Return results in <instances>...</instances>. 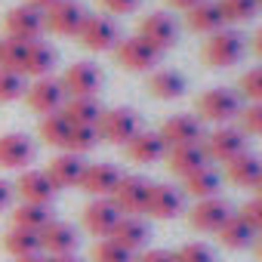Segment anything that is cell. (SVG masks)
Wrapping results in <instances>:
<instances>
[{"mask_svg":"<svg viewBox=\"0 0 262 262\" xmlns=\"http://www.w3.org/2000/svg\"><path fill=\"white\" fill-rule=\"evenodd\" d=\"M182 191L167 185V182H155L148 188V201H145V216L151 219H176L182 216Z\"/></svg>","mask_w":262,"mask_h":262,"instance_id":"19","label":"cell"},{"mask_svg":"<svg viewBox=\"0 0 262 262\" xmlns=\"http://www.w3.org/2000/svg\"><path fill=\"white\" fill-rule=\"evenodd\" d=\"M259 176H262V158H256L250 151H244V155H237L234 161L225 164V179L237 188H253Z\"/></svg>","mask_w":262,"mask_h":262,"instance_id":"28","label":"cell"},{"mask_svg":"<svg viewBox=\"0 0 262 262\" xmlns=\"http://www.w3.org/2000/svg\"><path fill=\"white\" fill-rule=\"evenodd\" d=\"M47 262H80L77 253H62V256H47Z\"/></svg>","mask_w":262,"mask_h":262,"instance_id":"48","label":"cell"},{"mask_svg":"<svg viewBox=\"0 0 262 262\" xmlns=\"http://www.w3.org/2000/svg\"><path fill=\"white\" fill-rule=\"evenodd\" d=\"M13 191L22 198V204H43V207H50V201L56 198V185L50 182V176L43 170H31V167L19 173Z\"/></svg>","mask_w":262,"mask_h":262,"instance_id":"17","label":"cell"},{"mask_svg":"<svg viewBox=\"0 0 262 262\" xmlns=\"http://www.w3.org/2000/svg\"><path fill=\"white\" fill-rule=\"evenodd\" d=\"M148 188H151V182L142 179V176H120V182H117V188L111 191L108 201L117 207L120 216H139V213H145Z\"/></svg>","mask_w":262,"mask_h":262,"instance_id":"7","label":"cell"},{"mask_svg":"<svg viewBox=\"0 0 262 262\" xmlns=\"http://www.w3.org/2000/svg\"><path fill=\"white\" fill-rule=\"evenodd\" d=\"M111 241L120 244L126 253H136L148 244V225L139 219V216H120L114 231H111Z\"/></svg>","mask_w":262,"mask_h":262,"instance_id":"25","label":"cell"},{"mask_svg":"<svg viewBox=\"0 0 262 262\" xmlns=\"http://www.w3.org/2000/svg\"><path fill=\"white\" fill-rule=\"evenodd\" d=\"M22 62H25V43L22 40H13V37L0 40V68L22 74Z\"/></svg>","mask_w":262,"mask_h":262,"instance_id":"38","label":"cell"},{"mask_svg":"<svg viewBox=\"0 0 262 262\" xmlns=\"http://www.w3.org/2000/svg\"><path fill=\"white\" fill-rule=\"evenodd\" d=\"M56 50L50 47V43H43V40H31V43H25V62H22V74H28V77H50L53 74V68H56Z\"/></svg>","mask_w":262,"mask_h":262,"instance_id":"24","label":"cell"},{"mask_svg":"<svg viewBox=\"0 0 262 262\" xmlns=\"http://www.w3.org/2000/svg\"><path fill=\"white\" fill-rule=\"evenodd\" d=\"M99 7L105 13H114V16H123V13H133L139 7V0H99Z\"/></svg>","mask_w":262,"mask_h":262,"instance_id":"44","label":"cell"},{"mask_svg":"<svg viewBox=\"0 0 262 262\" xmlns=\"http://www.w3.org/2000/svg\"><path fill=\"white\" fill-rule=\"evenodd\" d=\"M99 145V133H96V126H71V133H68V142H65V151L71 155H86Z\"/></svg>","mask_w":262,"mask_h":262,"instance_id":"36","label":"cell"},{"mask_svg":"<svg viewBox=\"0 0 262 262\" xmlns=\"http://www.w3.org/2000/svg\"><path fill=\"white\" fill-rule=\"evenodd\" d=\"M231 216V207L225 198H204V201H194V207L188 210V225L194 231H207V234H216L225 219Z\"/></svg>","mask_w":262,"mask_h":262,"instance_id":"13","label":"cell"},{"mask_svg":"<svg viewBox=\"0 0 262 262\" xmlns=\"http://www.w3.org/2000/svg\"><path fill=\"white\" fill-rule=\"evenodd\" d=\"M71 126H74V123H71L62 111H53V114H43V117H40L37 136H40L50 148H62V151H65V142H68Z\"/></svg>","mask_w":262,"mask_h":262,"instance_id":"32","label":"cell"},{"mask_svg":"<svg viewBox=\"0 0 262 262\" xmlns=\"http://www.w3.org/2000/svg\"><path fill=\"white\" fill-rule=\"evenodd\" d=\"M253 50H256V56L262 59V28H256V34H253Z\"/></svg>","mask_w":262,"mask_h":262,"instance_id":"50","label":"cell"},{"mask_svg":"<svg viewBox=\"0 0 262 262\" xmlns=\"http://www.w3.org/2000/svg\"><path fill=\"white\" fill-rule=\"evenodd\" d=\"M77 228L71 222H62V219H53L40 228V250L47 256H62V253H77Z\"/></svg>","mask_w":262,"mask_h":262,"instance_id":"20","label":"cell"},{"mask_svg":"<svg viewBox=\"0 0 262 262\" xmlns=\"http://www.w3.org/2000/svg\"><path fill=\"white\" fill-rule=\"evenodd\" d=\"M4 250L13 256V259H25V256H37L43 253L40 250V231H28V228H10L4 234Z\"/></svg>","mask_w":262,"mask_h":262,"instance_id":"31","label":"cell"},{"mask_svg":"<svg viewBox=\"0 0 262 262\" xmlns=\"http://www.w3.org/2000/svg\"><path fill=\"white\" fill-rule=\"evenodd\" d=\"M173 259H176V262H216V253H213L207 244L194 241V244H182V247L173 253Z\"/></svg>","mask_w":262,"mask_h":262,"instance_id":"42","label":"cell"},{"mask_svg":"<svg viewBox=\"0 0 262 262\" xmlns=\"http://www.w3.org/2000/svg\"><path fill=\"white\" fill-rule=\"evenodd\" d=\"M167 4H170L173 10H182V13H188L191 7H198V4H201V0H167Z\"/></svg>","mask_w":262,"mask_h":262,"instance_id":"47","label":"cell"},{"mask_svg":"<svg viewBox=\"0 0 262 262\" xmlns=\"http://www.w3.org/2000/svg\"><path fill=\"white\" fill-rule=\"evenodd\" d=\"M47 222H53V210L43 204H19L13 210V225L16 228H28V231H40Z\"/></svg>","mask_w":262,"mask_h":262,"instance_id":"34","label":"cell"},{"mask_svg":"<svg viewBox=\"0 0 262 262\" xmlns=\"http://www.w3.org/2000/svg\"><path fill=\"white\" fill-rule=\"evenodd\" d=\"M136 34H139L142 40H148L158 53H164V50L176 47V40H179V25H176V19H173L170 13H161V10H158V13H148V16L139 19Z\"/></svg>","mask_w":262,"mask_h":262,"instance_id":"11","label":"cell"},{"mask_svg":"<svg viewBox=\"0 0 262 262\" xmlns=\"http://www.w3.org/2000/svg\"><path fill=\"white\" fill-rule=\"evenodd\" d=\"M182 194L194 198V201H204V198H216L219 194V173L207 164L201 170H194L191 176L182 179Z\"/></svg>","mask_w":262,"mask_h":262,"instance_id":"30","label":"cell"},{"mask_svg":"<svg viewBox=\"0 0 262 262\" xmlns=\"http://www.w3.org/2000/svg\"><path fill=\"white\" fill-rule=\"evenodd\" d=\"M83 19H86V10L77 0H56L50 10H43V28L62 37H77Z\"/></svg>","mask_w":262,"mask_h":262,"instance_id":"9","label":"cell"},{"mask_svg":"<svg viewBox=\"0 0 262 262\" xmlns=\"http://www.w3.org/2000/svg\"><path fill=\"white\" fill-rule=\"evenodd\" d=\"M225 22H250L259 13V0H216Z\"/></svg>","mask_w":262,"mask_h":262,"instance_id":"35","label":"cell"},{"mask_svg":"<svg viewBox=\"0 0 262 262\" xmlns=\"http://www.w3.org/2000/svg\"><path fill=\"white\" fill-rule=\"evenodd\" d=\"M123 148H126V158L133 164H158L167 158V142L161 139L158 129H139Z\"/></svg>","mask_w":262,"mask_h":262,"instance_id":"21","label":"cell"},{"mask_svg":"<svg viewBox=\"0 0 262 262\" xmlns=\"http://www.w3.org/2000/svg\"><path fill=\"white\" fill-rule=\"evenodd\" d=\"M83 161L77 158V155H71V151H62V155H56L50 164H47V176H50V182L56 185V191L59 188H71V185H77L80 182V173H83Z\"/></svg>","mask_w":262,"mask_h":262,"instance_id":"23","label":"cell"},{"mask_svg":"<svg viewBox=\"0 0 262 262\" xmlns=\"http://www.w3.org/2000/svg\"><path fill=\"white\" fill-rule=\"evenodd\" d=\"M62 114L74 123V126H96L102 117V105L96 96H80V99H65Z\"/></svg>","mask_w":262,"mask_h":262,"instance_id":"29","label":"cell"},{"mask_svg":"<svg viewBox=\"0 0 262 262\" xmlns=\"http://www.w3.org/2000/svg\"><path fill=\"white\" fill-rule=\"evenodd\" d=\"M201 148H204L207 161H216V164L225 167L228 161H234L237 155L247 151V139H244V133L237 126L225 123V126H213L210 129V133L204 136V142H201Z\"/></svg>","mask_w":262,"mask_h":262,"instance_id":"3","label":"cell"},{"mask_svg":"<svg viewBox=\"0 0 262 262\" xmlns=\"http://www.w3.org/2000/svg\"><path fill=\"white\" fill-rule=\"evenodd\" d=\"M62 90L68 99H80V96H96L102 86V71L96 68V62H74L65 68V74L59 77Z\"/></svg>","mask_w":262,"mask_h":262,"instance_id":"12","label":"cell"},{"mask_svg":"<svg viewBox=\"0 0 262 262\" xmlns=\"http://www.w3.org/2000/svg\"><path fill=\"white\" fill-rule=\"evenodd\" d=\"M37 148L25 133H4L0 136V170H28Z\"/></svg>","mask_w":262,"mask_h":262,"instance_id":"16","label":"cell"},{"mask_svg":"<svg viewBox=\"0 0 262 262\" xmlns=\"http://www.w3.org/2000/svg\"><path fill=\"white\" fill-rule=\"evenodd\" d=\"M77 40H80L90 53H108V50L117 47L120 28H117V22H114L111 16H90V13H86L83 25H80V31H77Z\"/></svg>","mask_w":262,"mask_h":262,"instance_id":"6","label":"cell"},{"mask_svg":"<svg viewBox=\"0 0 262 262\" xmlns=\"http://www.w3.org/2000/svg\"><path fill=\"white\" fill-rule=\"evenodd\" d=\"M259 7H262V0H259Z\"/></svg>","mask_w":262,"mask_h":262,"instance_id":"54","label":"cell"},{"mask_svg":"<svg viewBox=\"0 0 262 262\" xmlns=\"http://www.w3.org/2000/svg\"><path fill=\"white\" fill-rule=\"evenodd\" d=\"M256 234H262V198H253V201H247L244 207H241V213H237Z\"/></svg>","mask_w":262,"mask_h":262,"instance_id":"43","label":"cell"},{"mask_svg":"<svg viewBox=\"0 0 262 262\" xmlns=\"http://www.w3.org/2000/svg\"><path fill=\"white\" fill-rule=\"evenodd\" d=\"M111 53H114V59H117V65H120L123 71H155V65H158V59H161V53H158L148 40H142L139 34L120 37Z\"/></svg>","mask_w":262,"mask_h":262,"instance_id":"5","label":"cell"},{"mask_svg":"<svg viewBox=\"0 0 262 262\" xmlns=\"http://www.w3.org/2000/svg\"><path fill=\"white\" fill-rule=\"evenodd\" d=\"M25 74L19 71H4L0 68V102H16L25 96Z\"/></svg>","mask_w":262,"mask_h":262,"instance_id":"39","label":"cell"},{"mask_svg":"<svg viewBox=\"0 0 262 262\" xmlns=\"http://www.w3.org/2000/svg\"><path fill=\"white\" fill-rule=\"evenodd\" d=\"M25 102H28V108L31 111H37L40 117L43 114H53V111H62V105H65V90H62V83H59V77H37V80H31L28 86H25V96H22Z\"/></svg>","mask_w":262,"mask_h":262,"instance_id":"8","label":"cell"},{"mask_svg":"<svg viewBox=\"0 0 262 262\" xmlns=\"http://www.w3.org/2000/svg\"><path fill=\"white\" fill-rule=\"evenodd\" d=\"M244 50H247L244 37L231 28H222V31L210 34V40L204 43V62L210 68H231L244 59Z\"/></svg>","mask_w":262,"mask_h":262,"instance_id":"4","label":"cell"},{"mask_svg":"<svg viewBox=\"0 0 262 262\" xmlns=\"http://www.w3.org/2000/svg\"><path fill=\"white\" fill-rule=\"evenodd\" d=\"M25 4H28V7H34V10H40V13H43V10H50V7H53V4H56V0H25Z\"/></svg>","mask_w":262,"mask_h":262,"instance_id":"49","label":"cell"},{"mask_svg":"<svg viewBox=\"0 0 262 262\" xmlns=\"http://www.w3.org/2000/svg\"><path fill=\"white\" fill-rule=\"evenodd\" d=\"M256 256L262 259V234H256Z\"/></svg>","mask_w":262,"mask_h":262,"instance_id":"52","label":"cell"},{"mask_svg":"<svg viewBox=\"0 0 262 262\" xmlns=\"http://www.w3.org/2000/svg\"><path fill=\"white\" fill-rule=\"evenodd\" d=\"M139 129H142V120L133 108H108V111H102V117L96 123L99 142H108V145H126Z\"/></svg>","mask_w":262,"mask_h":262,"instance_id":"2","label":"cell"},{"mask_svg":"<svg viewBox=\"0 0 262 262\" xmlns=\"http://www.w3.org/2000/svg\"><path fill=\"white\" fill-rule=\"evenodd\" d=\"M43 13L22 4V7H13L4 19V34L13 37V40H22V43H31V40H40L43 34Z\"/></svg>","mask_w":262,"mask_h":262,"instance_id":"10","label":"cell"},{"mask_svg":"<svg viewBox=\"0 0 262 262\" xmlns=\"http://www.w3.org/2000/svg\"><path fill=\"white\" fill-rule=\"evenodd\" d=\"M237 90H241V96L247 102H262V65L244 71L241 80H237Z\"/></svg>","mask_w":262,"mask_h":262,"instance_id":"41","label":"cell"},{"mask_svg":"<svg viewBox=\"0 0 262 262\" xmlns=\"http://www.w3.org/2000/svg\"><path fill=\"white\" fill-rule=\"evenodd\" d=\"M117 219H120V213H117V207H114L108 198H93V201L83 207V213H80L83 228H86L96 241L111 237V231H114Z\"/></svg>","mask_w":262,"mask_h":262,"instance_id":"15","label":"cell"},{"mask_svg":"<svg viewBox=\"0 0 262 262\" xmlns=\"http://www.w3.org/2000/svg\"><path fill=\"white\" fill-rule=\"evenodd\" d=\"M253 191H256V198H262V176L256 179V185H253Z\"/></svg>","mask_w":262,"mask_h":262,"instance_id":"53","label":"cell"},{"mask_svg":"<svg viewBox=\"0 0 262 262\" xmlns=\"http://www.w3.org/2000/svg\"><path fill=\"white\" fill-rule=\"evenodd\" d=\"M194 108H198V120L204 123H216V126H225V123H231L237 114H241V99H237V93L234 90H225V86H213V90H207L204 96H198V102H194Z\"/></svg>","mask_w":262,"mask_h":262,"instance_id":"1","label":"cell"},{"mask_svg":"<svg viewBox=\"0 0 262 262\" xmlns=\"http://www.w3.org/2000/svg\"><path fill=\"white\" fill-rule=\"evenodd\" d=\"M216 237H219V244L228 247V250H244V247H250V244L256 241V231H253L237 213H231V216L225 219V225L216 231Z\"/></svg>","mask_w":262,"mask_h":262,"instance_id":"33","label":"cell"},{"mask_svg":"<svg viewBox=\"0 0 262 262\" xmlns=\"http://www.w3.org/2000/svg\"><path fill=\"white\" fill-rule=\"evenodd\" d=\"M16 262H47V256L37 253V256H25V259H16Z\"/></svg>","mask_w":262,"mask_h":262,"instance_id":"51","label":"cell"},{"mask_svg":"<svg viewBox=\"0 0 262 262\" xmlns=\"http://www.w3.org/2000/svg\"><path fill=\"white\" fill-rule=\"evenodd\" d=\"M167 170L170 173H176L179 179H185V176H191L194 170H201V167H207V155H204V148H201V142L198 145H179V148H167Z\"/></svg>","mask_w":262,"mask_h":262,"instance_id":"26","label":"cell"},{"mask_svg":"<svg viewBox=\"0 0 262 262\" xmlns=\"http://www.w3.org/2000/svg\"><path fill=\"white\" fill-rule=\"evenodd\" d=\"M145 90L161 102H173V99L185 96V77L173 68H155L145 77Z\"/></svg>","mask_w":262,"mask_h":262,"instance_id":"22","label":"cell"},{"mask_svg":"<svg viewBox=\"0 0 262 262\" xmlns=\"http://www.w3.org/2000/svg\"><path fill=\"white\" fill-rule=\"evenodd\" d=\"M120 182V170L114 164H86L80 173L77 188L86 191L90 198H111V191Z\"/></svg>","mask_w":262,"mask_h":262,"instance_id":"18","label":"cell"},{"mask_svg":"<svg viewBox=\"0 0 262 262\" xmlns=\"http://www.w3.org/2000/svg\"><path fill=\"white\" fill-rule=\"evenodd\" d=\"M185 22H188V28H191L194 34H216V31L225 28V19H222V13H219V4H216V0H201L198 7H191V10L185 13Z\"/></svg>","mask_w":262,"mask_h":262,"instance_id":"27","label":"cell"},{"mask_svg":"<svg viewBox=\"0 0 262 262\" xmlns=\"http://www.w3.org/2000/svg\"><path fill=\"white\" fill-rule=\"evenodd\" d=\"M90 262H133V253H126L120 244H114L111 237H102L93 244L90 250Z\"/></svg>","mask_w":262,"mask_h":262,"instance_id":"37","label":"cell"},{"mask_svg":"<svg viewBox=\"0 0 262 262\" xmlns=\"http://www.w3.org/2000/svg\"><path fill=\"white\" fill-rule=\"evenodd\" d=\"M237 120H241V133L247 136H262V102H250L247 108H241V114H237Z\"/></svg>","mask_w":262,"mask_h":262,"instance_id":"40","label":"cell"},{"mask_svg":"<svg viewBox=\"0 0 262 262\" xmlns=\"http://www.w3.org/2000/svg\"><path fill=\"white\" fill-rule=\"evenodd\" d=\"M161 139L167 142V148H179V145H198L204 139V123L194 114H173L164 120V126L158 129Z\"/></svg>","mask_w":262,"mask_h":262,"instance_id":"14","label":"cell"},{"mask_svg":"<svg viewBox=\"0 0 262 262\" xmlns=\"http://www.w3.org/2000/svg\"><path fill=\"white\" fill-rule=\"evenodd\" d=\"M13 194H16V191H13V185L0 179V210H7V207L13 204Z\"/></svg>","mask_w":262,"mask_h":262,"instance_id":"46","label":"cell"},{"mask_svg":"<svg viewBox=\"0 0 262 262\" xmlns=\"http://www.w3.org/2000/svg\"><path fill=\"white\" fill-rule=\"evenodd\" d=\"M133 262H176L170 250H142Z\"/></svg>","mask_w":262,"mask_h":262,"instance_id":"45","label":"cell"}]
</instances>
